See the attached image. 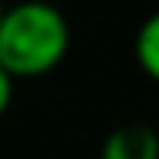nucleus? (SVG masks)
Segmentation results:
<instances>
[{
	"label": "nucleus",
	"mask_w": 159,
	"mask_h": 159,
	"mask_svg": "<svg viewBox=\"0 0 159 159\" xmlns=\"http://www.w3.org/2000/svg\"><path fill=\"white\" fill-rule=\"evenodd\" d=\"M71 30L59 7L23 0L0 13V68L16 78H39L68 55Z\"/></svg>",
	"instance_id": "f257e3e1"
},
{
	"label": "nucleus",
	"mask_w": 159,
	"mask_h": 159,
	"mask_svg": "<svg viewBox=\"0 0 159 159\" xmlns=\"http://www.w3.org/2000/svg\"><path fill=\"white\" fill-rule=\"evenodd\" d=\"M0 13H3V3H0Z\"/></svg>",
	"instance_id": "39448f33"
},
{
	"label": "nucleus",
	"mask_w": 159,
	"mask_h": 159,
	"mask_svg": "<svg viewBox=\"0 0 159 159\" xmlns=\"http://www.w3.org/2000/svg\"><path fill=\"white\" fill-rule=\"evenodd\" d=\"M10 101H13V78L7 75L3 68H0V117L7 114V107H10Z\"/></svg>",
	"instance_id": "20e7f679"
},
{
	"label": "nucleus",
	"mask_w": 159,
	"mask_h": 159,
	"mask_svg": "<svg viewBox=\"0 0 159 159\" xmlns=\"http://www.w3.org/2000/svg\"><path fill=\"white\" fill-rule=\"evenodd\" d=\"M133 52H136L140 68L146 71L153 81H159V10L149 13V16L143 20V26L136 30Z\"/></svg>",
	"instance_id": "7ed1b4c3"
},
{
	"label": "nucleus",
	"mask_w": 159,
	"mask_h": 159,
	"mask_svg": "<svg viewBox=\"0 0 159 159\" xmlns=\"http://www.w3.org/2000/svg\"><path fill=\"white\" fill-rule=\"evenodd\" d=\"M101 159H159V133L149 124H124L104 136Z\"/></svg>",
	"instance_id": "f03ea898"
}]
</instances>
